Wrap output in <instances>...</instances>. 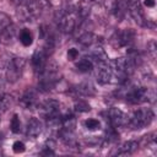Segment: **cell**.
<instances>
[{
	"label": "cell",
	"instance_id": "obj_36",
	"mask_svg": "<svg viewBox=\"0 0 157 157\" xmlns=\"http://www.w3.org/2000/svg\"><path fill=\"white\" fill-rule=\"evenodd\" d=\"M92 1H94V0H92Z\"/></svg>",
	"mask_w": 157,
	"mask_h": 157
},
{
	"label": "cell",
	"instance_id": "obj_17",
	"mask_svg": "<svg viewBox=\"0 0 157 157\" xmlns=\"http://www.w3.org/2000/svg\"><path fill=\"white\" fill-rule=\"evenodd\" d=\"M59 136H60L61 141H63L66 146H69V147H76V146H77V140H76V137H75V135H74V131L66 130V129H61V128H60V130H59Z\"/></svg>",
	"mask_w": 157,
	"mask_h": 157
},
{
	"label": "cell",
	"instance_id": "obj_3",
	"mask_svg": "<svg viewBox=\"0 0 157 157\" xmlns=\"http://www.w3.org/2000/svg\"><path fill=\"white\" fill-rule=\"evenodd\" d=\"M38 77H39V80H38V90L40 92H49L60 81L59 67L55 64H52L49 66L47 65L45 70Z\"/></svg>",
	"mask_w": 157,
	"mask_h": 157
},
{
	"label": "cell",
	"instance_id": "obj_33",
	"mask_svg": "<svg viewBox=\"0 0 157 157\" xmlns=\"http://www.w3.org/2000/svg\"><path fill=\"white\" fill-rule=\"evenodd\" d=\"M40 155H42V156H54L55 152H54V150H53L52 147L44 146V148H43V151L40 152Z\"/></svg>",
	"mask_w": 157,
	"mask_h": 157
},
{
	"label": "cell",
	"instance_id": "obj_28",
	"mask_svg": "<svg viewBox=\"0 0 157 157\" xmlns=\"http://www.w3.org/2000/svg\"><path fill=\"white\" fill-rule=\"evenodd\" d=\"M83 124H85L86 129H87V130H91V131H93V130H97V129H99V128H101V123H99L97 119H94V118H90V119H86Z\"/></svg>",
	"mask_w": 157,
	"mask_h": 157
},
{
	"label": "cell",
	"instance_id": "obj_29",
	"mask_svg": "<svg viewBox=\"0 0 157 157\" xmlns=\"http://www.w3.org/2000/svg\"><path fill=\"white\" fill-rule=\"evenodd\" d=\"M147 53L151 55L152 59H156V55H157V44H156V40L155 39H151L147 43Z\"/></svg>",
	"mask_w": 157,
	"mask_h": 157
},
{
	"label": "cell",
	"instance_id": "obj_18",
	"mask_svg": "<svg viewBox=\"0 0 157 157\" xmlns=\"http://www.w3.org/2000/svg\"><path fill=\"white\" fill-rule=\"evenodd\" d=\"M88 58L92 59V61L94 63H108V55L104 52V49L102 47H94L93 49H91V53L88 55Z\"/></svg>",
	"mask_w": 157,
	"mask_h": 157
},
{
	"label": "cell",
	"instance_id": "obj_4",
	"mask_svg": "<svg viewBox=\"0 0 157 157\" xmlns=\"http://www.w3.org/2000/svg\"><path fill=\"white\" fill-rule=\"evenodd\" d=\"M16 12L21 21L32 22V21H36L43 11L34 0H27L26 2L16 6Z\"/></svg>",
	"mask_w": 157,
	"mask_h": 157
},
{
	"label": "cell",
	"instance_id": "obj_2",
	"mask_svg": "<svg viewBox=\"0 0 157 157\" xmlns=\"http://www.w3.org/2000/svg\"><path fill=\"white\" fill-rule=\"evenodd\" d=\"M115 94L120 98H124L130 104H139L150 99V88L130 85L128 86V88H119Z\"/></svg>",
	"mask_w": 157,
	"mask_h": 157
},
{
	"label": "cell",
	"instance_id": "obj_6",
	"mask_svg": "<svg viewBox=\"0 0 157 157\" xmlns=\"http://www.w3.org/2000/svg\"><path fill=\"white\" fill-rule=\"evenodd\" d=\"M25 65H26V59L25 58L13 56L6 66V71H5L6 81L10 82V83H15L16 81H18L22 76L23 70H25Z\"/></svg>",
	"mask_w": 157,
	"mask_h": 157
},
{
	"label": "cell",
	"instance_id": "obj_12",
	"mask_svg": "<svg viewBox=\"0 0 157 157\" xmlns=\"http://www.w3.org/2000/svg\"><path fill=\"white\" fill-rule=\"evenodd\" d=\"M108 120L113 128H119L128 124L129 117L118 108H110L108 110Z\"/></svg>",
	"mask_w": 157,
	"mask_h": 157
},
{
	"label": "cell",
	"instance_id": "obj_19",
	"mask_svg": "<svg viewBox=\"0 0 157 157\" xmlns=\"http://www.w3.org/2000/svg\"><path fill=\"white\" fill-rule=\"evenodd\" d=\"M72 91L78 94V96H82V97H88V96H93L94 94V88L93 86L90 83V82H83V83H80L77 86H75L72 88Z\"/></svg>",
	"mask_w": 157,
	"mask_h": 157
},
{
	"label": "cell",
	"instance_id": "obj_10",
	"mask_svg": "<svg viewBox=\"0 0 157 157\" xmlns=\"http://www.w3.org/2000/svg\"><path fill=\"white\" fill-rule=\"evenodd\" d=\"M38 108H39L38 109L39 114L45 119H50V118L61 115L60 114V103L55 99H48V101L43 102L42 104H39Z\"/></svg>",
	"mask_w": 157,
	"mask_h": 157
},
{
	"label": "cell",
	"instance_id": "obj_16",
	"mask_svg": "<svg viewBox=\"0 0 157 157\" xmlns=\"http://www.w3.org/2000/svg\"><path fill=\"white\" fill-rule=\"evenodd\" d=\"M16 34H17V28H16V26L12 23V25H10L7 28H5V29L0 33V42L4 43V44H11V43L13 42Z\"/></svg>",
	"mask_w": 157,
	"mask_h": 157
},
{
	"label": "cell",
	"instance_id": "obj_37",
	"mask_svg": "<svg viewBox=\"0 0 157 157\" xmlns=\"http://www.w3.org/2000/svg\"><path fill=\"white\" fill-rule=\"evenodd\" d=\"M0 43H1V42H0Z\"/></svg>",
	"mask_w": 157,
	"mask_h": 157
},
{
	"label": "cell",
	"instance_id": "obj_32",
	"mask_svg": "<svg viewBox=\"0 0 157 157\" xmlns=\"http://www.w3.org/2000/svg\"><path fill=\"white\" fill-rule=\"evenodd\" d=\"M34 1L42 9V11H44V10H47V9L50 7V0H34Z\"/></svg>",
	"mask_w": 157,
	"mask_h": 157
},
{
	"label": "cell",
	"instance_id": "obj_34",
	"mask_svg": "<svg viewBox=\"0 0 157 157\" xmlns=\"http://www.w3.org/2000/svg\"><path fill=\"white\" fill-rule=\"evenodd\" d=\"M156 5L155 0H144V6H146L147 9H153Z\"/></svg>",
	"mask_w": 157,
	"mask_h": 157
},
{
	"label": "cell",
	"instance_id": "obj_21",
	"mask_svg": "<svg viewBox=\"0 0 157 157\" xmlns=\"http://www.w3.org/2000/svg\"><path fill=\"white\" fill-rule=\"evenodd\" d=\"M76 69L81 72H90L94 69V63L92 61L91 58L88 56H85L82 59H80L77 63H76Z\"/></svg>",
	"mask_w": 157,
	"mask_h": 157
},
{
	"label": "cell",
	"instance_id": "obj_20",
	"mask_svg": "<svg viewBox=\"0 0 157 157\" xmlns=\"http://www.w3.org/2000/svg\"><path fill=\"white\" fill-rule=\"evenodd\" d=\"M96 40H97V37L92 32H85V33H82L77 38V43L82 48H90V47H92L96 43Z\"/></svg>",
	"mask_w": 157,
	"mask_h": 157
},
{
	"label": "cell",
	"instance_id": "obj_35",
	"mask_svg": "<svg viewBox=\"0 0 157 157\" xmlns=\"http://www.w3.org/2000/svg\"><path fill=\"white\" fill-rule=\"evenodd\" d=\"M5 94V81L2 77H0V97Z\"/></svg>",
	"mask_w": 157,
	"mask_h": 157
},
{
	"label": "cell",
	"instance_id": "obj_5",
	"mask_svg": "<svg viewBox=\"0 0 157 157\" xmlns=\"http://www.w3.org/2000/svg\"><path fill=\"white\" fill-rule=\"evenodd\" d=\"M153 117H155L153 112L150 108H140V109L134 112V114L129 119L128 124L130 125L131 129L140 130V129H144V128L148 126L152 123Z\"/></svg>",
	"mask_w": 157,
	"mask_h": 157
},
{
	"label": "cell",
	"instance_id": "obj_22",
	"mask_svg": "<svg viewBox=\"0 0 157 157\" xmlns=\"http://www.w3.org/2000/svg\"><path fill=\"white\" fill-rule=\"evenodd\" d=\"M76 126V118L72 114H66V115H61V129H66V130H71L74 131Z\"/></svg>",
	"mask_w": 157,
	"mask_h": 157
},
{
	"label": "cell",
	"instance_id": "obj_7",
	"mask_svg": "<svg viewBox=\"0 0 157 157\" xmlns=\"http://www.w3.org/2000/svg\"><path fill=\"white\" fill-rule=\"evenodd\" d=\"M135 38V32L131 28H125L121 31H117L112 38H110V44L114 48H123V47H128L132 43Z\"/></svg>",
	"mask_w": 157,
	"mask_h": 157
},
{
	"label": "cell",
	"instance_id": "obj_31",
	"mask_svg": "<svg viewBox=\"0 0 157 157\" xmlns=\"http://www.w3.org/2000/svg\"><path fill=\"white\" fill-rule=\"evenodd\" d=\"M66 56H67V59L71 60V61H72V60H76V59L78 58V50L75 49V48H71V49L67 50Z\"/></svg>",
	"mask_w": 157,
	"mask_h": 157
},
{
	"label": "cell",
	"instance_id": "obj_9",
	"mask_svg": "<svg viewBox=\"0 0 157 157\" xmlns=\"http://www.w3.org/2000/svg\"><path fill=\"white\" fill-rule=\"evenodd\" d=\"M31 64H32V69H33L34 74L37 76H39L45 70V67L48 65V55H47V53L42 48H38L33 53V55L31 58Z\"/></svg>",
	"mask_w": 157,
	"mask_h": 157
},
{
	"label": "cell",
	"instance_id": "obj_26",
	"mask_svg": "<svg viewBox=\"0 0 157 157\" xmlns=\"http://www.w3.org/2000/svg\"><path fill=\"white\" fill-rule=\"evenodd\" d=\"M10 129L13 134H17L21 131V121H20V118L17 114H13V117L11 118V121H10Z\"/></svg>",
	"mask_w": 157,
	"mask_h": 157
},
{
	"label": "cell",
	"instance_id": "obj_13",
	"mask_svg": "<svg viewBox=\"0 0 157 157\" xmlns=\"http://www.w3.org/2000/svg\"><path fill=\"white\" fill-rule=\"evenodd\" d=\"M20 104L25 109H34L38 107V94L34 90L28 88L26 90L21 98H20Z\"/></svg>",
	"mask_w": 157,
	"mask_h": 157
},
{
	"label": "cell",
	"instance_id": "obj_27",
	"mask_svg": "<svg viewBox=\"0 0 157 157\" xmlns=\"http://www.w3.org/2000/svg\"><path fill=\"white\" fill-rule=\"evenodd\" d=\"M10 25H12V21H11V17L9 15H6L5 12H0V33L7 28Z\"/></svg>",
	"mask_w": 157,
	"mask_h": 157
},
{
	"label": "cell",
	"instance_id": "obj_23",
	"mask_svg": "<svg viewBox=\"0 0 157 157\" xmlns=\"http://www.w3.org/2000/svg\"><path fill=\"white\" fill-rule=\"evenodd\" d=\"M13 103V97L11 94H4L0 97V114L7 112Z\"/></svg>",
	"mask_w": 157,
	"mask_h": 157
},
{
	"label": "cell",
	"instance_id": "obj_15",
	"mask_svg": "<svg viewBox=\"0 0 157 157\" xmlns=\"http://www.w3.org/2000/svg\"><path fill=\"white\" fill-rule=\"evenodd\" d=\"M139 147V142L135 141V140H130V141H126L124 142L121 146H119V148L117 150L115 155L118 156H128V155H131L134 153Z\"/></svg>",
	"mask_w": 157,
	"mask_h": 157
},
{
	"label": "cell",
	"instance_id": "obj_24",
	"mask_svg": "<svg viewBox=\"0 0 157 157\" xmlns=\"http://www.w3.org/2000/svg\"><path fill=\"white\" fill-rule=\"evenodd\" d=\"M18 38H20V42L22 43V45L25 47H29L32 43H33V36H32V32L27 28H23L21 29L20 34H18Z\"/></svg>",
	"mask_w": 157,
	"mask_h": 157
},
{
	"label": "cell",
	"instance_id": "obj_30",
	"mask_svg": "<svg viewBox=\"0 0 157 157\" xmlns=\"http://www.w3.org/2000/svg\"><path fill=\"white\" fill-rule=\"evenodd\" d=\"M12 150L15 153H22V152H25L26 147H25V144L22 141H15L12 145Z\"/></svg>",
	"mask_w": 157,
	"mask_h": 157
},
{
	"label": "cell",
	"instance_id": "obj_14",
	"mask_svg": "<svg viewBox=\"0 0 157 157\" xmlns=\"http://www.w3.org/2000/svg\"><path fill=\"white\" fill-rule=\"evenodd\" d=\"M43 130L42 121L37 118H29L26 124V135L29 137H37Z\"/></svg>",
	"mask_w": 157,
	"mask_h": 157
},
{
	"label": "cell",
	"instance_id": "obj_1",
	"mask_svg": "<svg viewBox=\"0 0 157 157\" xmlns=\"http://www.w3.org/2000/svg\"><path fill=\"white\" fill-rule=\"evenodd\" d=\"M83 21V18L80 16V13L71 9V7H65L55 12V22L60 32L63 33H72Z\"/></svg>",
	"mask_w": 157,
	"mask_h": 157
},
{
	"label": "cell",
	"instance_id": "obj_38",
	"mask_svg": "<svg viewBox=\"0 0 157 157\" xmlns=\"http://www.w3.org/2000/svg\"><path fill=\"white\" fill-rule=\"evenodd\" d=\"M126 1H128V0H126Z\"/></svg>",
	"mask_w": 157,
	"mask_h": 157
},
{
	"label": "cell",
	"instance_id": "obj_8",
	"mask_svg": "<svg viewBox=\"0 0 157 157\" xmlns=\"http://www.w3.org/2000/svg\"><path fill=\"white\" fill-rule=\"evenodd\" d=\"M126 7H128V11H129L130 16L134 18V21L139 26H141V27L148 26V20H146L142 6H141L139 0H128L126 1Z\"/></svg>",
	"mask_w": 157,
	"mask_h": 157
},
{
	"label": "cell",
	"instance_id": "obj_11",
	"mask_svg": "<svg viewBox=\"0 0 157 157\" xmlns=\"http://www.w3.org/2000/svg\"><path fill=\"white\" fill-rule=\"evenodd\" d=\"M94 75H96V81L101 85H105L110 82L113 78V74L108 63H97Z\"/></svg>",
	"mask_w": 157,
	"mask_h": 157
},
{
	"label": "cell",
	"instance_id": "obj_25",
	"mask_svg": "<svg viewBox=\"0 0 157 157\" xmlns=\"http://www.w3.org/2000/svg\"><path fill=\"white\" fill-rule=\"evenodd\" d=\"M74 108L78 113H86V112H90L91 110V105L86 101H82V99L76 101L75 104H74Z\"/></svg>",
	"mask_w": 157,
	"mask_h": 157
}]
</instances>
